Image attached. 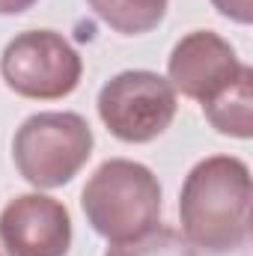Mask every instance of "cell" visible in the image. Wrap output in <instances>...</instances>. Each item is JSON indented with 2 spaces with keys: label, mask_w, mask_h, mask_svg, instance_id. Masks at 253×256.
<instances>
[{
  "label": "cell",
  "mask_w": 253,
  "mask_h": 256,
  "mask_svg": "<svg viewBox=\"0 0 253 256\" xmlns=\"http://www.w3.org/2000/svg\"><path fill=\"white\" fill-rule=\"evenodd\" d=\"M250 167L236 155H208L190 167L179 191L182 236L208 254L244 248L250 236Z\"/></svg>",
  "instance_id": "1"
},
{
  "label": "cell",
  "mask_w": 253,
  "mask_h": 256,
  "mask_svg": "<svg viewBox=\"0 0 253 256\" xmlns=\"http://www.w3.org/2000/svg\"><path fill=\"white\" fill-rule=\"evenodd\" d=\"M80 206L102 238L131 242L161 224V185L146 164L110 158L86 179Z\"/></svg>",
  "instance_id": "2"
},
{
  "label": "cell",
  "mask_w": 253,
  "mask_h": 256,
  "mask_svg": "<svg viewBox=\"0 0 253 256\" xmlns=\"http://www.w3.org/2000/svg\"><path fill=\"white\" fill-rule=\"evenodd\" d=\"M92 128L80 114L42 110L27 116L12 137V161L36 188L51 191L68 185L92 155Z\"/></svg>",
  "instance_id": "3"
},
{
  "label": "cell",
  "mask_w": 253,
  "mask_h": 256,
  "mask_svg": "<svg viewBox=\"0 0 253 256\" xmlns=\"http://www.w3.org/2000/svg\"><path fill=\"white\" fill-rule=\"evenodd\" d=\"M80 74V54L57 30H24L0 54V78L21 98H66L78 90Z\"/></svg>",
  "instance_id": "4"
},
{
  "label": "cell",
  "mask_w": 253,
  "mask_h": 256,
  "mask_svg": "<svg viewBox=\"0 0 253 256\" xmlns=\"http://www.w3.org/2000/svg\"><path fill=\"white\" fill-rule=\"evenodd\" d=\"M96 108L104 128L122 143H149L176 120L179 92L158 72L128 68L98 90Z\"/></svg>",
  "instance_id": "5"
},
{
  "label": "cell",
  "mask_w": 253,
  "mask_h": 256,
  "mask_svg": "<svg viewBox=\"0 0 253 256\" xmlns=\"http://www.w3.org/2000/svg\"><path fill=\"white\" fill-rule=\"evenodd\" d=\"M0 244L3 256H68V208L42 191L9 200L0 212Z\"/></svg>",
  "instance_id": "6"
},
{
  "label": "cell",
  "mask_w": 253,
  "mask_h": 256,
  "mask_svg": "<svg viewBox=\"0 0 253 256\" xmlns=\"http://www.w3.org/2000/svg\"><path fill=\"white\" fill-rule=\"evenodd\" d=\"M242 66L244 63L238 60L236 48L220 33L190 30L173 45L167 57V80L185 98L206 104L238 78Z\"/></svg>",
  "instance_id": "7"
},
{
  "label": "cell",
  "mask_w": 253,
  "mask_h": 256,
  "mask_svg": "<svg viewBox=\"0 0 253 256\" xmlns=\"http://www.w3.org/2000/svg\"><path fill=\"white\" fill-rule=\"evenodd\" d=\"M208 126L224 137L250 140L253 134V68L242 66L238 78L202 104Z\"/></svg>",
  "instance_id": "8"
},
{
  "label": "cell",
  "mask_w": 253,
  "mask_h": 256,
  "mask_svg": "<svg viewBox=\"0 0 253 256\" xmlns=\"http://www.w3.org/2000/svg\"><path fill=\"white\" fill-rule=\"evenodd\" d=\"M86 3L110 30L122 36H143L164 21L170 0H86Z\"/></svg>",
  "instance_id": "9"
},
{
  "label": "cell",
  "mask_w": 253,
  "mask_h": 256,
  "mask_svg": "<svg viewBox=\"0 0 253 256\" xmlns=\"http://www.w3.org/2000/svg\"><path fill=\"white\" fill-rule=\"evenodd\" d=\"M104 256H196V248L179 230L170 226H155L131 242H116L108 248Z\"/></svg>",
  "instance_id": "10"
},
{
  "label": "cell",
  "mask_w": 253,
  "mask_h": 256,
  "mask_svg": "<svg viewBox=\"0 0 253 256\" xmlns=\"http://www.w3.org/2000/svg\"><path fill=\"white\" fill-rule=\"evenodd\" d=\"M212 6L236 24H250L253 21V0H212Z\"/></svg>",
  "instance_id": "11"
},
{
  "label": "cell",
  "mask_w": 253,
  "mask_h": 256,
  "mask_svg": "<svg viewBox=\"0 0 253 256\" xmlns=\"http://www.w3.org/2000/svg\"><path fill=\"white\" fill-rule=\"evenodd\" d=\"M36 0H0V15H21L33 6Z\"/></svg>",
  "instance_id": "12"
},
{
  "label": "cell",
  "mask_w": 253,
  "mask_h": 256,
  "mask_svg": "<svg viewBox=\"0 0 253 256\" xmlns=\"http://www.w3.org/2000/svg\"><path fill=\"white\" fill-rule=\"evenodd\" d=\"M0 256H3V254H0Z\"/></svg>",
  "instance_id": "13"
}]
</instances>
